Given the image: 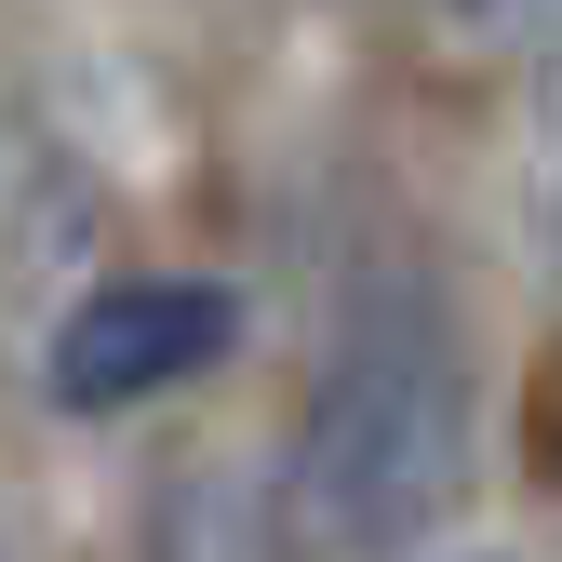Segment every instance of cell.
<instances>
[{"label": "cell", "instance_id": "cell-3", "mask_svg": "<svg viewBox=\"0 0 562 562\" xmlns=\"http://www.w3.org/2000/svg\"><path fill=\"white\" fill-rule=\"evenodd\" d=\"M161 549H175V562H281V522H268L255 482H188Z\"/></svg>", "mask_w": 562, "mask_h": 562}, {"label": "cell", "instance_id": "cell-1", "mask_svg": "<svg viewBox=\"0 0 562 562\" xmlns=\"http://www.w3.org/2000/svg\"><path fill=\"white\" fill-rule=\"evenodd\" d=\"M469 482V375H456V335L375 295L362 322L335 335V362L308 389V429H295V536L322 562H402L429 549L442 509Z\"/></svg>", "mask_w": 562, "mask_h": 562}, {"label": "cell", "instance_id": "cell-2", "mask_svg": "<svg viewBox=\"0 0 562 562\" xmlns=\"http://www.w3.org/2000/svg\"><path fill=\"white\" fill-rule=\"evenodd\" d=\"M228 348H241V295L228 281H108L54 335V402L67 415H121V402H161L188 375H215Z\"/></svg>", "mask_w": 562, "mask_h": 562}, {"label": "cell", "instance_id": "cell-4", "mask_svg": "<svg viewBox=\"0 0 562 562\" xmlns=\"http://www.w3.org/2000/svg\"><path fill=\"white\" fill-rule=\"evenodd\" d=\"M536 241L562 255V67H549V108H536Z\"/></svg>", "mask_w": 562, "mask_h": 562}]
</instances>
